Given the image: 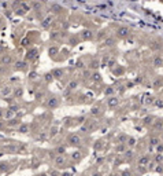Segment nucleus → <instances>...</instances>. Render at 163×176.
<instances>
[{
  "label": "nucleus",
  "mask_w": 163,
  "mask_h": 176,
  "mask_svg": "<svg viewBox=\"0 0 163 176\" xmlns=\"http://www.w3.org/2000/svg\"><path fill=\"white\" fill-rule=\"evenodd\" d=\"M101 76L99 74V73H92V76H91V79H92V81H100Z\"/></svg>",
  "instance_id": "nucleus-30"
},
{
  "label": "nucleus",
  "mask_w": 163,
  "mask_h": 176,
  "mask_svg": "<svg viewBox=\"0 0 163 176\" xmlns=\"http://www.w3.org/2000/svg\"><path fill=\"white\" fill-rule=\"evenodd\" d=\"M14 95H15L17 98H18V96H22V95H23V89L21 87L17 88V89H14Z\"/></svg>",
  "instance_id": "nucleus-31"
},
{
  "label": "nucleus",
  "mask_w": 163,
  "mask_h": 176,
  "mask_svg": "<svg viewBox=\"0 0 163 176\" xmlns=\"http://www.w3.org/2000/svg\"><path fill=\"white\" fill-rule=\"evenodd\" d=\"M67 143H69L70 146H73V147H78V146L81 145V138H80V136H78V135H74V133H73V135H70L69 138H67Z\"/></svg>",
  "instance_id": "nucleus-2"
},
{
  "label": "nucleus",
  "mask_w": 163,
  "mask_h": 176,
  "mask_svg": "<svg viewBox=\"0 0 163 176\" xmlns=\"http://www.w3.org/2000/svg\"><path fill=\"white\" fill-rule=\"evenodd\" d=\"M77 85H78V83H77V81H70L69 84H67V89L73 91V89H75V88H77Z\"/></svg>",
  "instance_id": "nucleus-25"
},
{
  "label": "nucleus",
  "mask_w": 163,
  "mask_h": 176,
  "mask_svg": "<svg viewBox=\"0 0 163 176\" xmlns=\"http://www.w3.org/2000/svg\"><path fill=\"white\" fill-rule=\"evenodd\" d=\"M114 92H115V89L113 87H107L106 91H104V95L106 96H111V95H114Z\"/></svg>",
  "instance_id": "nucleus-23"
},
{
  "label": "nucleus",
  "mask_w": 163,
  "mask_h": 176,
  "mask_svg": "<svg viewBox=\"0 0 163 176\" xmlns=\"http://www.w3.org/2000/svg\"><path fill=\"white\" fill-rule=\"evenodd\" d=\"M115 65H117V59H115V58H110L108 62H107V66H108V68H114Z\"/></svg>",
  "instance_id": "nucleus-29"
},
{
  "label": "nucleus",
  "mask_w": 163,
  "mask_h": 176,
  "mask_svg": "<svg viewBox=\"0 0 163 176\" xmlns=\"http://www.w3.org/2000/svg\"><path fill=\"white\" fill-rule=\"evenodd\" d=\"M129 35H130V30H129V28L127 26H121L117 29V36L119 39H126L129 37Z\"/></svg>",
  "instance_id": "nucleus-1"
},
{
  "label": "nucleus",
  "mask_w": 163,
  "mask_h": 176,
  "mask_svg": "<svg viewBox=\"0 0 163 176\" xmlns=\"http://www.w3.org/2000/svg\"><path fill=\"white\" fill-rule=\"evenodd\" d=\"M155 127L156 128H163V120H156V124H155Z\"/></svg>",
  "instance_id": "nucleus-41"
},
{
  "label": "nucleus",
  "mask_w": 163,
  "mask_h": 176,
  "mask_svg": "<svg viewBox=\"0 0 163 176\" xmlns=\"http://www.w3.org/2000/svg\"><path fill=\"white\" fill-rule=\"evenodd\" d=\"M134 84H136V83H127V84H126V87H127V88H130V87H133Z\"/></svg>",
  "instance_id": "nucleus-52"
},
{
  "label": "nucleus",
  "mask_w": 163,
  "mask_h": 176,
  "mask_svg": "<svg viewBox=\"0 0 163 176\" xmlns=\"http://www.w3.org/2000/svg\"><path fill=\"white\" fill-rule=\"evenodd\" d=\"M52 80H54V76H52V73H51V72H50V73H45V74H44V81L45 83H51Z\"/></svg>",
  "instance_id": "nucleus-24"
},
{
  "label": "nucleus",
  "mask_w": 163,
  "mask_h": 176,
  "mask_svg": "<svg viewBox=\"0 0 163 176\" xmlns=\"http://www.w3.org/2000/svg\"><path fill=\"white\" fill-rule=\"evenodd\" d=\"M152 123H154V117H152V116H147V117L144 118V124H145V125H151Z\"/></svg>",
  "instance_id": "nucleus-26"
},
{
  "label": "nucleus",
  "mask_w": 163,
  "mask_h": 176,
  "mask_svg": "<svg viewBox=\"0 0 163 176\" xmlns=\"http://www.w3.org/2000/svg\"><path fill=\"white\" fill-rule=\"evenodd\" d=\"M0 62L3 63V65H11V63L14 62L13 55H8V54H6V55H1V58H0Z\"/></svg>",
  "instance_id": "nucleus-8"
},
{
  "label": "nucleus",
  "mask_w": 163,
  "mask_h": 176,
  "mask_svg": "<svg viewBox=\"0 0 163 176\" xmlns=\"http://www.w3.org/2000/svg\"><path fill=\"white\" fill-rule=\"evenodd\" d=\"M127 140H129V136H127L126 133H119L118 136H117V142L121 143V145H126Z\"/></svg>",
  "instance_id": "nucleus-11"
},
{
  "label": "nucleus",
  "mask_w": 163,
  "mask_h": 176,
  "mask_svg": "<svg viewBox=\"0 0 163 176\" xmlns=\"http://www.w3.org/2000/svg\"><path fill=\"white\" fill-rule=\"evenodd\" d=\"M154 68H160L163 65V58L160 57V55H158V57H155L154 58Z\"/></svg>",
  "instance_id": "nucleus-14"
},
{
  "label": "nucleus",
  "mask_w": 163,
  "mask_h": 176,
  "mask_svg": "<svg viewBox=\"0 0 163 176\" xmlns=\"http://www.w3.org/2000/svg\"><path fill=\"white\" fill-rule=\"evenodd\" d=\"M55 151H56V154H64L66 153V146H58Z\"/></svg>",
  "instance_id": "nucleus-27"
},
{
  "label": "nucleus",
  "mask_w": 163,
  "mask_h": 176,
  "mask_svg": "<svg viewBox=\"0 0 163 176\" xmlns=\"http://www.w3.org/2000/svg\"><path fill=\"white\" fill-rule=\"evenodd\" d=\"M37 54H38V51L36 50V48H32L30 51H28V54H26V59H28V61H33V59H36V58H37Z\"/></svg>",
  "instance_id": "nucleus-9"
},
{
  "label": "nucleus",
  "mask_w": 163,
  "mask_h": 176,
  "mask_svg": "<svg viewBox=\"0 0 163 176\" xmlns=\"http://www.w3.org/2000/svg\"><path fill=\"white\" fill-rule=\"evenodd\" d=\"M156 172H159V173H162V172H163V167H162V165H158V167H156Z\"/></svg>",
  "instance_id": "nucleus-48"
},
{
  "label": "nucleus",
  "mask_w": 163,
  "mask_h": 176,
  "mask_svg": "<svg viewBox=\"0 0 163 176\" xmlns=\"http://www.w3.org/2000/svg\"><path fill=\"white\" fill-rule=\"evenodd\" d=\"M119 105V99L118 98H115V96H111L110 99H107V106L108 107H115V106H118Z\"/></svg>",
  "instance_id": "nucleus-10"
},
{
  "label": "nucleus",
  "mask_w": 163,
  "mask_h": 176,
  "mask_svg": "<svg viewBox=\"0 0 163 176\" xmlns=\"http://www.w3.org/2000/svg\"><path fill=\"white\" fill-rule=\"evenodd\" d=\"M92 176H101V173H100V172H96V173H93Z\"/></svg>",
  "instance_id": "nucleus-55"
},
{
  "label": "nucleus",
  "mask_w": 163,
  "mask_h": 176,
  "mask_svg": "<svg viewBox=\"0 0 163 176\" xmlns=\"http://www.w3.org/2000/svg\"><path fill=\"white\" fill-rule=\"evenodd\" d=\"M21 6H22V8H23V10H25V11H29V7L26 6L25 3H22V4H21Z\"/></svg>",
  "instance_id": "nucleus-49"
},
{
  "label": "nucleus",
  "mask_w": 163,
  "mask_h": 176,
  "mask_svg": "<svg viewBox=\"0 0 163 176\" xmlns=\"http://www.w3.org/2000/svg\"><path fill=\"white\" fill-rule=\"evenodd\" d=\"M70 43H71V45H75V44H77V40H75V39H71Z\"/></svg>",
  "instance_id": "nucleus-51"
},
{
  "label": "nucleus",
  "mask_w": 163,
  "mask_h": 176,
  "mask_svg": "<svg viewBox=\"0 0 163 176\" xmlns=\"http://www.w3.org/2000/svg\"><path fill=\"white\" fill-rule=\"evenodd\" d=\"M0 94L3 95V96H8V95L13 94V88L11 87H4L0 89Z\"/></svg>",
  "instance_id": "nucleus-15"
},
{
  "label": "nucleus",
  "mask_w": 163,
  "mask_h": 176,
  "mask_svg": "<svg viewBox=\"0 0 163 176\" xmlns=\"http://www.w3.org/2000/svg\"><path fill=\"white\" fill-rule=\"evenodd\" d=\"M110 176H118V175H117V173H111V175H110Z\"/></svg>",
  "instance_id": "nucleus-58"
},
{
  "label": "nucleus",
  "mask_w": 163,
  "mask_h": 176,
  "mask_svg": "<svg viewBox=\"0 0 163 176\" xmlns=\"http://www.w3.org/2000/svg\"><path fill=\"white\" fill-rule=\"evenodd\" d=\"M91 113L93 114V116H97V114H100V109H99V107H92Z\"/></svg>",
  "instance_id": "nucleus-39"
},
{
  "label": "nucleus",
  "mask_w": 163,
  "mask_h": 176,
  "mask_svg": "<svg viewBox=\"0 0 163 176\" xmlns=\"http://www.w3.org/2000/svg\"><path fill=\"white\" fill-rule=\"evenodd\" d=\"M71 160H73V161H80V160H81V153H80V151H74V153L71 154Z\"/></svg>",
  "instance_id": "nucleus-20"
},
{
  "label": "nucleus",
  "mask_w": 163,
  "mask_h": 176,
  "mask_svg": "<svg viewBox=\"0 0 163 176\" xmlns=\"http://www.w3.org/2000/svg\"><path fill=\"white\" fill-rule=\"evenodd\" d=\"M62 176H71L70 173H62Z\"/></svg>",
  "instance_id": "nucleus-57"
},
{
  "label": "nucleus",
  "mask_w": 163,
  "mask_h": 176,
  "mask_svg": "<svg viewBox=\"0 0 163 176\" xmlns=\"http://www.w3.org/2000/svg\"><path fill=\"white\" fill-rule=\"evenodd\" d=\"M33 8L38 11V10H41V1H38V0H34L33 1Z\"/></svg>",
  "instance_id": "nucleus-28"
},
{
  "label": "nucleus",
  "mask_w": 163,
  "mask_h": 176,
  "mask_svg": "<svg viewBox=\"0 0 163 176\" xmlns=\"http://www.w3.org/2000/svg\"><path fill=\"white\" fill-rule=\"evenodd\" d=\"M126 146H129V147H134V146H136V139H134V138H129V140H127Z\"/></svg>",
  "instance_id": "nucleus-33"
},
{
  "label": "nucleus",
  "mask_w": 163,
  "mask_h": 176,
  "mask_svg": "<svg viewBox=\"0 0 163 176\" xmlns=\"http://www.w3.org/2000/svg\"><path fill=\"white\" fill-rule=\"evenodd\" d=\"M150 162H151V158H150V156H147V154L141 156V157L137 160L138 167H147V165H150Z\"/></svg>",
  "instance_id": "nucleus-5"
},
{
  "label": "nucleus",
  "mask_w": 163,
  "mask_h": 176,
  "mask_svg": "<svg viewBox=\"0 0 163 176\" xmlns=\"http://www.w3.org/2000/svg\"><path fill=\"white\" fill-rule=\"evenodd\" d=\"M163 160V156H160V154H158L156 157H155V162H160Z\"/></svg>",
  "instance_id": "nucleus-46"
},
{
  "label": "nucleus",
  "mask_w": 163,
  "mask_h": 176,
  "mask_svg": "<svg viewBox=\"0 0 163 176\" xmlns=\"http://www.w3.org/2000/svg\"><path fill=\"white\" fill-rule=\"evenodd\" d=\"M6 171H8V164L0 162V172H6Z\"/></svg>",
  "instance_id": "nucleus-32"
},
{
  "label": "nucleus",
  "mask_w": 163,
  "mask_h": 176,
  "mask_svg": "<svg viewBox=\"0 0 163 176\" xmlns=\"http://www.w3.org/2000/svg\"><path fill=\"white\" fill-rule=\"evenodd\" d=\"M26 66H28V63L23 62V61H18V62L14 63V69L15 70H25Z\"/></svg>",
  "instance_id": "nucleus-13"
},
{
  "label": "nucleus",
  "mask_w": 163,
  "mask_h": 176,
  "mask_svg": "<svg viewBox=\"0 0 163 176\" xmlns=\"http://www.w3.org/2000/svg\"><path fill=\"white\" fill-rule=\"evenodd\" d=\"M58 52H59V48H56V47H51L50 50H48V54H50V57H55V55H58Z\"/></svg>",
  "instance_id": "nucleus-19"
},
{
  "label": "nucleus",
  "mask_w": 163,
  "mask_h": 176,
  "mask_svg": "<svg viewBox=\"0 0 163 176\" xmlns=\"http://www.w3.org/2000/svg\"><path fill=\"white\" fill-rule=\"evenodd\" d=\"M51 73H52V76H54V79H55V80H60V79L63 77V74H64V70L60 69V68H55Z\"/></svg>",
  "instance_id": "nucleus-6"
},
{
  "label": "nucleus",
  "mask_w": 163,
  "mask_h": 176,
  "mask_svg": "<svg viewBox=\"0 0 163 176\" xmlns=\"http://www.w3.org/2000/svg\"><path fill=\"white\" fill-rule=\"evenodd\" d=\"M54 135H56V128L51 129V136H54Z\"/></svg>",
  "instance_id": "nucleus-50"
},
{
  "label": "nucleus",
  "mask_w": 163,
  "mask_h": 176,
  "mask_svg": "<svg viewBox=\"0 0 163 176\" xmlns=\"http://www.w3.org/2000/svg\"><path fill=\"white\" fill-rule=\"evenodd\" d=\"M29 129H30V127L28 125V124H19L17 131H18L19 133H22V135H26V133L29 132Z\"/></svg>",
  "instance_id": "nucleus-12"
},
{
  "label": "nucleus",
  "mask_w": 163,
  "mask_h": 176,
  "mask_svg": "<svg viewBox=\"0 0 163 176\" xmlns=\"http://www.w3.org/2000/svg\"><path fill=\"white\" fill-rule=\"evenodd\" d=\"M144 102H145V105H152V103H155V98L154 96H148Z\"/></svg>",
  "instance_id": "nucleus-37"
},
{
  "label": "nucleus",
  "mask_w": 163,
  "mask_h": 176,
  "mask_svg": "<svg viewBox=\"0 0 163 176\" xmlns=\"http://www.w3.org/2000/svg\"><path fill=\"white\" fill-rule=\"evenodd\" d=\"M104 44H106V45H108V47H113L114 44H115V39L111 37V36H108V37L104 40Z\"/></svg>",
  "instance_id": "nucleus-18"
},
{
  "label": "nucleus",
  "mask_w": 163,
  "mask_h": 176,
  "mask_svg": "<svg viewBox=\"0 0 163 176\" xmlns=\"http://www.w3.org/2000/svg\"><path fill=\"white\" fill-rule=\"evenodd\" d=\"M19 124H21V123H19L18 120H11V121L8 123V125H10V127H14V125H19Z\"/></svg>",
  "instance_id": "nucleus-40"
},
{
  "label": "nucleus",
  "mask_w": 163,
  "mask_h": 176,
  "mask_svg": "<svg viewBox=\"0 0 163 176\" xmlns=\"http://www.w3.org/2000/svg\"><path fill=\"white\" fill-rule=\"evenodd\" d=\"M115 151H117V153H125L126 151V145H121V143H119V145L115 147Z\"/></svg>",
  "instance_id": "nucleus-21"
},
{
  "label": "nucleus",
  "mask_w": 163,
  "mask_h": 176,
  "mask_svg": "<svg viewBox=\"0 0 163 176\" xmlns=\"http://www.w3.org/2000/svg\"><path fill=\"white\" fill-rule=\"evenodd\" d=\"M81 37L82 40H92L93 39V32L91 29H85V30L81 32Z\"/></svg>",
  "instance_id": "nucleus-7"
},
{
  "label": "nucleus",
  "mask_w": 163,
  "mask_h": 176,
  "mask_svg": "<svg viewBox=\"0 0 163 176\" xmlns=\"http://www.w3.org/2000/svg\"><path fill=\"white\" fill-rule=\"evenodd\" d=\"M37 77H38V74L36 73V72H32L30 74H29V79H32V80H36Z\"/></svg>",
  "instance_id": "nucleus-43"
},
{
  "label": "nucleus",
  "mask_w": 163,
  "mask_h": 176,
  "mask_svg": "<svg viewBox=\"0 0 163 176\" xmlns=\"http://www.w3.org/2000/svg\"><path fill=\"white\" fill-rule=\"evenodd\" d=\"M122 175H123V176H130V172H123Z\"/></svg>",
  "instance_id": "nucleus-54"
},
{
  "label": "nucleus",
  "mask_w": 163,
  "mask_h": 176,
  "mask_svg": "<svg viewBox=\"0 0 163 176\" xmlns=\"http://www.w3.org/2000/svg\"><path fill=\"white\" fill-rule=\"evenodd\" d=\"M50 176H62V173H59L56 169H54V171H51L50 172Z\"/></svg>",
  "instance_id": "nucleus-44"
},
{
  "label": "nucleus",
  "mask_w": 163,
  "mask_h": 176,
  "mask_svg": "<svg viewBox=\"0 0 163 176\" xmlns=\"http://www.w3.org/2000/svg\"><path fill=\"white\" fill-rule=\"evenodd\" d=\"M50 37H51V40H56V39L59 37V35H58V32H52Z\"/></svg>",
  "instance_id": "nucleus-42"
},
{
  "label": "nucleus",
  "mask_w": 163,
  "mask_h": 176,
  "mask_svg": "<svg viewBox=\"0 0 163 176\" xmlns=\"http://www.w3.org/2000/svg\"><path fill=\"white\" fill-rule=\"evenodd\" d=\"M17 13H18V14H25V11H23V10H22V8H19L18 11H17Z\"/></svg>",
  "instance_id": "nucleus-53"
},
{
  "label": "nucleus",
  "mask_w": 163,
  "mask_h": 176,
  "mask_svg": "<svg viewBox=\"0 0 163 176\" xmlns=\"http://www.w3.org/2000/svg\"><path fill=\"white\" fill-rule=\"evenodd\" d=\"M133 156H134V151H133L132 149H129V150H126L125 153H123V157H125L126 160H132Z\"/></svg>",
  "instance_id": "nucleus-17"
},
{
  "label": "nucleus",
  "mask_w": 163,
  "mask_h": 176,
  "mask_svg": "<svg viewBox=\"0 0 163 176\" xmlns=\"http://www.w3.org/2000/svg\"><path fill=\"white\" fill-rule=\"evenodd\" d=\"M45 106L48 107V109H55V107L59 106V99H58L56 96H51V98H48Z\"/></svg>",
  "instance_id": "nucleus-3"
},
{
  "label": "nucleus",
  "mask_w": 163,
  "mask_h": 176,
  "mask_svg": "<svg viewBox=\"0 0 163 176\" xmlns=\"http://www.w3.org/2000/svg\"><path fill=\"white\" fill-rule=\"evenodd\" d=\"M162 84H163V79H162V77H159V79H156V80L154 81V84H152V85H154V88L156 89V88H159V85H162Z\"/></svg>",
  "instance_id": "nucleus-22"
},
{
  "label": "nucleus",
  "mask_w": 163,
  "mask_h": 176,
  "mask_svg": "<svg viewBox=\"0 0 163 176\" xmlns=\"http://www.w3.org/2000/svg\"><path fill=\"white\" fill-rule=\"evenodd\" d=\"M134 83H136V84H143V83H144V76H137V77L134 79Z\"/></svg>",
  "instance_id": "nucleus-36"
},
{
  "label": "nucleus",
  "mask_w": 163,
  "mask_h": 176,
  "mask_svg": "<svg viewBox=\"0 0 163 176\" xmlns=\"http://www.w3.org/2000/svg\"><path fill=\"white\" fill-rule=\"evenodd\" d=\"M13 116H14V112L10 110V109H7L6 112H4V117H6V118H11Z\"/></svg>",
  "instance_id": "nucleus-34"
},
{
  "label": "nucleus",
  "mask_w": 163,
  "mask_h": 176,
  "mask_svg": "<svg viewBox=\"0 0 163 176\" xmlns=\"http://www.w3.org/2000/svg\"><path fill=\"white\" fill-rule=\"evenodd\" d=\"M88 131H89V127H88V125L81 127V132H88Z\"/></svg>",
  "instance_id": "nucleus-47"
},
{
  "label": "nucleus",
  "mask_w": 163,
  "mask_h": 176,
  "mask_svg": "<svg viewBox=\"0 0 163 176\" xmlns=\"http://www.w3.org/2000/svg\"><path fill=\"white\" fill-rule=\"evenodd\" d=\"M54 164H55L56 168H62L63 165L66 164V157H64V154H58L56 158L54 160Z\"/></svg>",
  "instance_id": "nucleus-4"
},
{
  "label": "nucleus",
  "mask_w": 163,
  "mask_h": 176,
  "mask_svg": "<svg viewBox=\"0 0 163 176\" xmlns=\"http://www.w3.org/2000/svg\"><path fill=\"white\" fill-rule=\"evenodd\" d=\"M8 109H10V110H13L14 113H15V112H18V110H19V107L17 106V105H13V106H10Z\"/></svg>",
  "instance_id": "nucleus-45"
},
{
  "label": "nucleus",
  "mask_w": 163,
  "mask_h": 176,
  "mask_svg": "<svg viewBox=\"0 0 163 176\" xmlns=\"http://www.w3.org/2000/svg\"><path fill=\"white\" fill-rule=\"evenodd\" d=\"M150 145L151 146H159L160 145V139L156 138V136H152V138H150Z\"/></svg>",
  "instance_id": "nucleus-16"
},
{
  "label": "nucleus",
  "mask_w": 163,
  "mask_h": 176,
  "mask_svg": "<svg viewBox=\"0 0 163 176\" xmlns=\"http://www.w3.org/2000/svg\"><path fill=\"white\" fill-rule=\"evenodd\" d=\"M38 176H50V175H48V173H40Z\"/></svg>",
  "instance_id": "nucleus-56"
},
{
  "label": "nucleus",
  "mask_w": 163,
  "mask_h": 176,
  "mask_svg": "<svg viewBox=\"0 0 163 176\" xmlns=\"http://www.w3.org/2000/svg\"><path fill=\"white\" fill-rule=\"evenodd\" d=\"M50 22H51V17H48V18H45L44 21H43L41 26H43V28H48V26H50Z\"/></svg>",
  "instance_id": "nucleus-38"
},
{
  "label": "nucleus",
  "mask_w": 163,
  "mask_h": 176,
  "mask_svg": "<svg viewBox=\"0 0 163 176\" xmlns=\"http://www.w3.org/2000/svg\"><path fill=\"white\" fill-rule=\"evenodd\" d=\"M51 10H52V11H55V13H60V11H62V7L58 6V4H52Z\"/></svg>",
  "instance_id": "nucleus-35"
}]
</instances>
